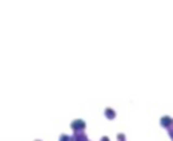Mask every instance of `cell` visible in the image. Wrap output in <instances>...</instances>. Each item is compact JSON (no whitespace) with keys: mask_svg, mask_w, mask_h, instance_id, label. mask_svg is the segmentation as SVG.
Segmentation results:
<instances>
[{"mask_svg":"<svg viewBox=\"0 0 173 141\" xmlns=\"http://www.w3.org/2000/svg\"><path fill=\"white\" fill-rule=\"evenodd\" d=\"M85 126H86V124L83 120H76V121H73V122H72L71 128L75 132H79V130H84V129H85Z\"/></svg>","mask_w":173,"mask_h":141,"instance_id":"obj_1","label":"cell"},{"mask_svg":"<svg viewBox=\"0 0 173 141\" xmlns=\"http://www.w3.org/2000/svg\"><path fill=\"white\" fill-rule=\"evenodd\" d=\"M160 124H161V126H162V128L168 129V128L173 126V120L169 117V115H165V117H162V118L160 120Z\"/></svg>","mask_w":173,"mask_h":141,"instance_id":"obj_2","label":"cell"},{"mask_svg":"<svg viewBox=\"0 0 173 141\" xmlns=\"http://www.w3.org/2000/svg\"><path fill=\"white\" fill-rule=\"evenodd\" d=\"M104 115H106V118H107V120H114V118L116 117V113H115V110H114V109L107 107V109L104 110Z\"/></svg>","mask_w":173,"mask_h":141,"instance_id":"obj_3","label":"cell"},{"mask_svg":"<svg viewBox=\"0 0 173 141\" xmlns=\"http://www.w3.org/2000/svg\"><path fill=\"white\" fill-rule=\"evenodd\" d=\"M73 140H81V141H85L88 140V137H86V134L84 133L83 130H79L75 133V137H73Z\"/></svg>","mask_w":173,"mask_h":141,"instance_id":"obj_4","label":"cell"},{"mask_svg":"<svg viewBox=\"0 0 173 141\" xmlns=\"http://www.w3.org/2000/svg\"><path fill=\"white\" fill-rule=\"evenodd\" d=\"M168 133H169V137L173 140V126H170V128H168Z\"/></svg>","mask_w":173,"mask_h":141,"instance_id":"obj_5","label":"cell"},{"mask_svg":"<svg viewBox=\"0 0 173 141\" xmlns=\"http://www.w3.org/2000/svg\"><path fill=\"white\" fill-rule=\"evenodd\" d=\"M118 140H124V134H118Z\"/></svg>","mask_w":173,"mask_h":141,"instance_id":"obj_6","label":"cell"}]
</instances>
